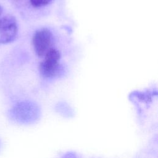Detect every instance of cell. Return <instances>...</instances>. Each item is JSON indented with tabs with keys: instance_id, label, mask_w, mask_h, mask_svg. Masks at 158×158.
<instances>
[{
	"instance_id": "cell-1",
	"label": "cell",
	"mask_w": 158,
	"mask_h": 158,
	"mask_svg": "<svg viewBox=\"0 0 158 158\" xmlns=\"http://www.w3.org/2000/svg\"><path fill=\"white\" fill-rule=\"evenodd\" d=\"M52 35L47 28L37 30L33 35L32 44L34 51L39 57H44L52 48Z\"/></svg>"
},
{
	"instance_id": "cell-2",
	"label": "cell",
	"mask_w": 158,
	"mask_h": 158,
	"mask_svg": "<svg viewBox=\"0 0 158 158\" xmlns=\"http://www.w3.org/2000/svg\"><path fill=\"white\" fill-rule=\"evenodd\" d=\"M60 59V52L51 48L44 56V60L40 64V71L41 75L46 78L54 77L59 69Z\"/></svg>"
},
{
	"instance_id": "cell-3",
	"label": "cell",
	"mask_w": 158,
	"mask_h": 158,
	"mask_svg": "<svg viewBox=\"0 0 158 158\" xmlns=\"http://www.w3.org/2000/svg\"><path fill=\"white\" fill-rule=\"evenodd\" d=\"M18 26L15 19L10 15L0 19V44L13 41L17 35Z\"/></svg>"
},
{
	"instance_id": "cell-4",
	"label": "cell",
	"mask_w": 158,
	"mask_h": 158,
	"mask_svg": "<svg viewBox=\"0 0 158 158\" xmlns=\"http://www.w3.org/2000/svg\"><path fill=\"white\" fill-rule=\"evenodd\" d=\"M13 115L21 122H30L38 118L39 112L38 108L30 102H20L13 109Z\"/></svg>"
},
{
	"instance_id": "cell-5",
	"label": "cell",
	"mask_w": 158,
	"mask_h": 158,
	"mask_svg": "<svg viewBox=\"0 0 158 158\" xmlns=\"http://www.w3.org/2000/svg\"><path fill=\"white\" fill-rule=\"evenodd\" d=\"M31 4L35 7H41L48 4L52 0H30Z\"/></svg>"
},
{
	"instance_id": "cell-6",
	"label": "cell",
	"mask_w": 158,
	"mask_h": 158,
	"mask_svg": "<svg viewBox=\"0 0 158 158\" xmlns=\"http://www.w3.org/2000/svg\"><path fill=\"white\" fill-rule=\"evenodd\" d=\"M62 158H76V157L73 155L70 154H67V155L64 156Z\"/></svg>"
},
{
	"instance_id": "cell-7",
	"label": "cell",
	"mask_w": 158,
	"mask_h": 158,
	"mask_svg": "<svg viewBox=\"0 0 158 158\" xmlns=\"http://www.w3.org/2000/svg\"><path fill=\"white\" fill-rule=\"evenodd\" d=\"M2 12V6L0 5V15H1Z\"/></svg>"
}]
</instances>
